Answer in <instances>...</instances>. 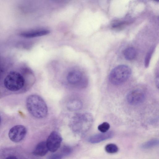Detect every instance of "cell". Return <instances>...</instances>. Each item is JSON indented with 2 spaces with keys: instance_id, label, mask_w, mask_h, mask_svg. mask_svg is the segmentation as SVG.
Instances as JSON below:
<instances>
[{
  "instance_id": "6da1fadb",
  "label": "cell",
  "mask_w": 159,
  "mask_h": 159,
  "mask_svg": "<svg viewBox=\"0 0 159 159\" xmlns=\"http://www.w3.org/2000/svg\"><path fill=\"white\" fill-rule=\"evenodd\" d=\"M26 105L29 112L34 117L41 119L47 116L48 113L47 105L40 96L36 94L30 95L26 99Z\"/></svg>"
},
{
  "instance_id": "7a4b0ae2",
  "label": "cell",
  "mask_w": 159,
  "mask_h": 159,
  "mask_svg": "<svg viewBox=\"0 0 159 159\" xmlns=\"http://www.w3.org/2000/svg\"><path fill=\"white\" fill-rule=\"evenodd\" d=\"M131 74V69L129 66L125 65H120L111 70L109 75V80L114 85H119L126 82Z\"/></svg>"
},
{
  "instance_id": "3957f363",
  "label": "cell",
  "mask_w": 159,
  "mask_h": 159,
  "mask_svg": "<svg viewBox=\"0 0 159 159\" xmlns=\"http://www.w3.org/2000/svg\"><path fill=\"white\" fill-rule=\"evenodd\" d=\"M25 80L19 73L13 71L9 73L4 79V85L9 90L15 91L19 90L24 86Z\"/></svg>"
},
{
  "instance_id": "277c9868",
  "label": "cell",
  "mask_w": 159,
  "mask_h": 159,
  "mask_svg": "<svg viewBox=\"0 0 159 159\" xmlns=\"http://www.w3.org/2000/svg\"><path fill=\"white\" fill-rule=\"evenodd\" d=\"M127 102L132 105H136L143 103L145 98V95L142 90L137 89L130 91L126 96Z\"/></svg>"
},
{
  "instance_id": "5b68a950",
  "label": "cell",
  "mask_w": 159,
  "mask_h": 159,
  "mask_svg": "<svg viewBox=\"0 0 159 159\" xmlns=\"http://www.w3.org/2000/svg\"><path fill=\"white\" fill-rule=\"evenodd\" d=\"M66 78L68 82L73 85H80L81 83H82L84 86H85L88 83L87 78L84 76L80 71L78 70H74L70 71Z\"/></svg>"
},
{
  "instance_id": "8992f818",
  "label": "cell",
  "mask_w": 159,
  "mask_h": 159,
  "mask_svg": "<svg viewBox=\"0 0 159 159\" xmlns=\"http://www.w3.org/2000/svg\"><path fill=\"white\" fill-rule=\"evenodd\" d=\"M26 133L27 129L25 126L21 125H17L14 126L10 129L8 136L12 141L18 142L25 138Z\"/></svg>"
},
{
  "instance_id": "52a82bcc",
  "label": "cell",
  "mask_w": 159,
  "mask_h": 159,
  "mask_svg": "<svg viewBox=\"0 0 159 159\" xmlns=\"http://www.w3.org/2000/svg\"><path fill=\"white\" fill-rule=\"evenodd\" d=\"M61 141V137L58 133L55 131L52 132L46 142L48 150L52 152L56 151L60 147Z\"/></svg>"
},
{
  "instance_id": "ba28073f",
  "label": "cell",
  "mask_w": 159,
  "mask_h": 159,
  "mask_svg": "<svg viewBox=\"0 0 159 159\" xmlns=\"http://www.w3.org/2000/svg\"><path fill=\"white\" fill-rule=\"evenodd\" d=\"M114 135L112 131H107L93 135L89 138L88 141L92 143H98L104 140L111 138Z\"/></svg>"
},
{
  "instance_id": "9c48e42d",
  "label": "cell",
  "mask_w": 159,
  "mask_h": 159,
  "mask_svg": "<svg viewBox=\"0 0 159 159\" xmlns=\"http://www.w3.org/2000/svg\"><path fill=\"white\" fill-rule=\"evenodd\" d=\"M50 31L47 30H39L28 32H20L19 35L22 37L30 38L43 36L48 34Z\"/></svg>"
},
{
  "instance_id": "30bf717a",
  "label": "cell",
  "mask_w": 159,
  "mask_h": 159,
  "mask_svg": "<svg viewBox=\"0 0 159 159\" xmlns=\"http://www.w3.org/2000/svg\"><path fill=\"white\" fill-rule=\"evenodd\" d=\"M48 151L46 142L42 141L36 145L34 150L33 153L35 155L42 157L45 155Z\"/></svg>"
},
{
  "instance_id": "8fae6325",
  "label": "cell",
  "mask_w": 159,
  "mask_h": 159,
  "mask_svg": "<svg viewBox=\"0 0 159 159\" xmlns=\"http://www.w3.org/2000/svg\"><path fill=\"white\" fill-rule=\"evenodd\" d=\"M82 102L78 99H73L69 101L67 104L68 109L70 111H77L80 110L82 107Z\"/></svg>"
},
{
  "instance_id": "7c38bea8",
  "label": "cell",
  "mask_w": 159,
  "mask_h": 159,
  "mask_svg": "<svg viewBox=\"0 0 159 159\" xmlns=\"http://www.w3.org/2000/svg\"><path fill=\"white\" fill-rule=\"evenodd\" d=\"M123 54L126 60H131L133 59L135 57L136 52L134 48L129 47L125 49L123 52Z\"/></svg>"
},
{
  "instance_id": "4fadbf2b",
  "label": "cell",
  "mask_w": 159,
  "mask_h": 159,
  "mask_svg": "<svg viewBox=\"0 0 159 159\" xmlns=\"http://www.w3.org/2000/svg\"><path fill=\"white\" fill-rule=\"evenodd\" d=\"M159 141L157 139H152L143 144L141 147L143 149H148L151 148L158 145Z\"/></svg>"
},
{
  "instance_id": "5bb4252c",
  "label": "cell",
  "mask_w": 159,
  "mask_h": 159,
  "mask_svg": "<svg viewBox=\"0 0 159 159\" xmlns=\"http://www.w3.org/2000/svg\"><path fill=\"white\" fill-rule=\"evenodd\" d=\"M106 151L109 153L112 154L117 152L118 151V148L115 144L110 143L105 147Z\"/></svg>"
},
{
  "instance_id": "9a60e30c",
  "label": "cell",
  "mask_w": 159,
  "mask_h": 159,
  "mask_svg": "<svg viewBox=\"0 0 159 159\" xmlns=\"http://www.w3.org/2000/svg\"><path fill=\"white\" fill-rule=\"evenodd\" d=\"M155 49L154 46L152 47L147 53L144 61V65L146 68L149 66L152 56Z\"/></svg>"
},
{
  "instance_id": "2e32d148",
  "label": "cell",
  "mask_w": 159,
  "mask_h": 159,
  "mask_svg": "<svg viewBox=\"0 0 159 159\" xmlns=\"http://www.w3.org/2000/svg\"><path fill=\"white\" fill-rule=\"evenodd\" d=\"M110 128V124L107 122H104L99 125L98 127V130L102 133H105L108 131Z\"/></svg>"
},
{
  "instance_id": "e0dca14e",
  "label": "cell",
  "mask_w": 159,
  "mask_h": 159,
  "mask_svg": "<svg viewBox=\"0 0 159 159\" xmlns=\"http://www.w3.org/2000/svg\"><path fill=\"white\" fill-rule=\"evenodd\" d=\"M72 151L71 148L69 146H64L62 148L61 155L67 156L71 153Z\"/></svg>"
},
{
  "instance_id": "ac0fdd59",
  "label": "cell",
  "mask_w": 159,
  "mask_h": 159,
  "mask_svg": "<svg viewBox=\"0 0 159 159\" xmlns=\"http://www.w3.org/2000/svg\"><path fill=\"white\" fill-rule=\"evenodd\" d=\"M62 156L58 154H52L49 156L47 159H61Z\"/></svg>"
},
{
  "instance_id": "d6986e66",
  "label": "cell",
  "mask_w": 159,
  "mask_h": 159,
  "mask_svg": "<svg viewBox=\"0 0 159 159\" xmlns=\"http://www.w3.org/2000/svg\"><path fill=\"white\" fill-rule=\"evenodd\" d=\"M5 159H17L15 156H11L7 157Z\"/></svg>"
},
{
  "instance_id": "ffe728a7",
  "label": "cell",
  "mask_w": 159,
  "mask_h": 159,
  "mask_svg": "<svg viewBox=\"0 0 159 159\" xmlns=\"http://www.w3.org/2000/svg\"><path fill=\"white\" fill-rule=\"evenodd\" d=\"M1 117L0 116V122H1Z\"/></svg>"
}]
</instances>
